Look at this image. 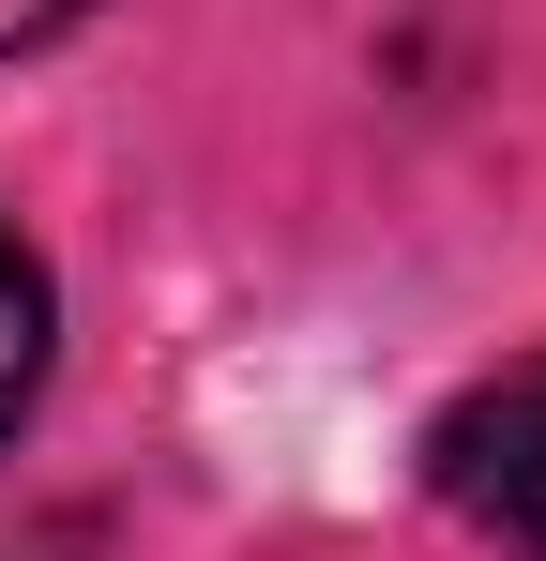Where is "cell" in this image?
<instances>
[{
  "instance_id": "1",
  "label": "cell",
  "mask_w": 546,
  "mask_h": 561,
  "mask_svg": "<svg viewBox=\"0 0 546 561\" xmlns=\"http://www.w3.org/2000/svg\"><path fill=\"white\" fill-rule=\"evenodd\" d=\"M441 501L546 561V365H501L441 410Z\"/></svg>"
},
{
  "instance_id": "2",
  "label": "cell",
  "mask_w": 546,
  "mask_h": 561,
  "mask_svg": "<svg viewBox=\"0 0 546 561\" xmlns=\"http://www.w3.org/2000/svg\"><path fill=\"white\" fill-rule=\"evenodd\" d=\"M31 379H46V274H31V259H15V228H0V440H15Z\"/></svg>"
},
{
  "instance_id": "3",
  "label": "cell",
  "mask_w": 546,
  "mask_h": 561,
  "mask_svg": "<svg viewBox=\"0 0 546 561\" xmlns=\"http://www.w3.org/2000/svg\"><path fill=\"white\" fill-rule=\"evenodd\" d=\"M91 0H0V61H15V46H46V31H77Z\"/></svg>"
}]
</instances>
